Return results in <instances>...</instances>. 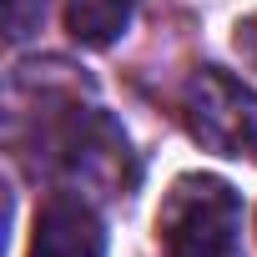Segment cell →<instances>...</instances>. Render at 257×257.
<instances>
[{
	"mask_svg": "<svg viewBox=\"0 0 257 257\" xmlns=\"http://www.w3.org/2000/svg\"><path fill=\"white\" fill-rule=\"evenodd\" d=\"M232 46H237L242 66H247V71H257V16L237 21V36H232Z\"/></svg>",
	"mask_w": 257,
	"mask_h": 257,
	"instance_id": "8992f818",
	"label": "cell"
},
{
	"mask_svg": "<svg viewBox=\"0 0 257 257\" xmlns=\"http://www.w3.org/2000/svg\"><path fill=\"white\" fill-rule=\"evenodd\" d=\"M0 16H6V41L21 46L41 31L46 21V0H0Z\"/></svg>",
	"mask_w": 257,
	"mask_h": 257,
	"instance_id": "5b68a950",
	"label": "cell"
},
{
	"mask_svg": "<svg viewBox=\"0 0 257 257\" xmlns=\"http://www.w3.org/2000/svg\"><path fill=\"white\" fill-rule=\"evenodd\" d=\"M162 257H242V197L207 172H187L157 207Z\"/></svg>",
	"mask_w": 257,
	"mask_h": 257,
	"instance_id": "6da1fadb",
	"label": "cell"
},
{
	"mask_svg": "<svg viewBox=\"0 0 257 257\" xmlns=\"http://www.w3.org/2000/svg\"><path fill=\"white\" fill-rule=\"evenodd\" d=\"M182 121L197 147L257 162V96L217 66H202L182 91Z\"/></svg>",
	"mask_w": 257,
	"mask_h": 257,
	"instance_id": "7a4b0ae2",
	"label": "cell"
},
{
	"mask_svg": "<svg viewBox=\"0 0 257 257\" xmlns=\"http://www.w3.org/2000/svg\"><path fill=\"white\" fill-rule=\"evenodd\" d=\"M137 0H66V31L81 46H111L126 36Z\"/></svg>",
	"mask_w": 257,
	"mask_h": 257,
	"instance_id": "277c9868",
	"label": "cell"
},
{
	"mask_svg": "<svg viewBox=\"0 0 257 257\" xmlns=\"http://www.w3.org/2000/svg\"><path fill=\"white\" fill-rule=\"evenodd\" d=\"M31 257H106V227L81 192H56L36 212Z\"/></svg>",
	"mask_w": 257,
	"mask_h": 257,
	"instance_id": "3957f363",
	"label": "cell"
}]
</instances>
